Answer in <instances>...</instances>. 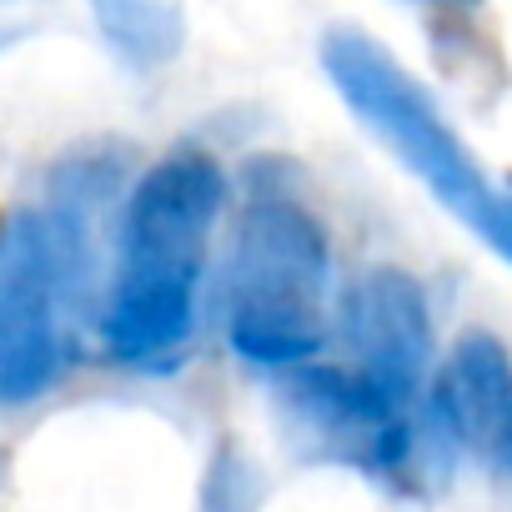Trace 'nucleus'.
I'll use <instances>...</instances> for the list:
<instances>
[{
  "label": "nucleus",
  "instance_id": "obj_10",
  "mask_svg": "<svg viewBox=\"0 0 512 512\" xmlns=\"http://www.w3.org/2000/svg\"><path fill=\"white\" fill-rule=\"evenodd\" d=\"M432 6H477V0H432Z\"/></svg>",
  "mask_w": 512,
  "mask_h": 512
},
{
  "label": "nucleus",
  "instance_id": "obj_5",
  "mask_svg": "<svg viewBox=\"0 0 512 512\" xmlns=\"http://www.w3.org/2000/svg\"><path fill=\"white\" fill-rule=\"evenodd\" d=\"M337 327L347 342L352 367L407 412L412 397H422V382L432 372V307L417 277L397 267H372L337 297Z\"/></svg>",
  "mask_w": 512,
  "mask_h": 512
},
{
  "label": "nucleus",
  "instance_id": "obj_1",
  "mask_svg": "<svg viewBox=\"0 0 512 512\" xmlns=\"http://www.w3.org/2000/svg\"><path fill=\"white\" fill-rule=\"evenodd\" d=\"M226 171L211 151L161 156L126 196L116 287L101 337L126 367H171L196 327V282L211 226L226 206Z\"/></svg>",
  "mask_w": 512,
  "mask_h": 512
},
{
  "label": "nucleus",
  "instance_id": "obj_4",
  "mask_svg": "<svg viewBox=\"0 0 512 512\" xmlns=\"http://www.w3.org/2000/svg\"><path fill=\"white\" fill-rule=\"evenodd\" d=\"M71 297L41 211L0 231V402H31L61 377L56 302Z\"/></svg>",
  "mask_w": 512,
  "mask_h": 512
},
{
  "label": "nucleus",
  "instance_id": "obj_9",
  "mask_svg": "<svg viewBox=\"0 0 512 512\" xmlns=\"http://www.w3.org/2000/svg\"><path fill=\"white\" fill-rule=\"evenodd\" d=\"M21 36H26V31H21V26H0V51H6V46H16V41H21Z\"/></svg>",
  "mask_w": 512,
  "mask_h": 512
},
{
  "label": "nucleus",
  "instance_id": "obj_7",
  "mask_svg": "<svg viewBox=\"0 0 512 512\" xmlns=\"http://www.w3.org/2000/svg\"><path fill=\"white\" fill-rule=\"evenodd\" d=\"M91 11L106 46L136 71H156L186 46L181 0H91Z\"/></svg>",
  "mask_w": 512,
  "mask_h": 512
},
{
  "label": "nucleus",
  "instance_id": "obj_3",
  "mask_svg": "<svg viewBox=\"0 0 512 512\" xmlns=\"http://www.w3.org/2000/svg\"><path fill=\"white\" fill-rule=\"evenodd\" d=\"M322 66L347 106L387 141L397 156L437 191V201L467 221L502 262H512V196H502L477 161L467 156L462 136L442 121L432 96L362 31H332L322 41Z\"/></svg>",
  "mask_w": 512,
  "mask_h": 512
},
{
  "label": "nucleus",
  "instance_id": "obj_6",
  "mask_svg": "<svg viewBox=\"0 0 512 512\" xmlns=\"http://www.w3.org/2000/svg\"><path fill=\"white\" fill-rule=\"evenodd\" d=\"M507 402H512V357H507V347L492 332H467L432 377L422 427L442 447L487 457V447H492V437L507 417Z\"/></svg>",
  "mask_w": 512,
  "mask_h": 512
},
{
  "label": "nucleus",
  "instance_id": "obj_2",
  "mask_svg": "<svg viewBox=\"0 0 512 512\" xmlns=\"http://www.w3.org/2000/svg\"><path fill=\"white\" fill-rule=\"evenodd\" d=\"M327 277L332 246L322 221L287 191H256L241 206L226 267V347L272 372L322 357Z\"/></svg>",
  "mask_w": 512,
  "mask_h": 512
},
{
  "label": "nucleus",
  "instance_id": "obj_8",
  "mask_svg": "<svg viewBox=\"0 0 512 512\" xmlns=\"http://www.w3.org/2000/svg\"><path fill=\"white\" fill-rule=\"evenodd\" d=\"M487 462L497 467V477L512 482V402H507V417H502V427H497V437L487 447Z\"/></svg>",
  "mask_w": 512,
  "mask_h": 512
}]
</instances>
